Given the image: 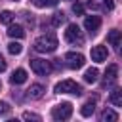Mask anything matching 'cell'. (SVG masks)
Here are the masks:
<instances>
[{
    "label": "cell",
    "instance_id": "cell-1",
    "mask_svg": "<svg viewBox=\"0 0 122 122\" xmlns=\"http://www.w3.org/2000/svg\"><path fill=\"white\" fill-rule=\"evenodd\" d=\"M34 50L40 51V53H50V51H55L57 50V36L53 32L50 34H42L34 40Z\"/></svg>",
    "mask_w": 122,
    "mask_h": 122
},
{
    "label": "cell",
    "instance_id": "cell-2",
    "mask_svg": "<svg viewBox=\"0 0 122 122\" xmlns=\"http://www.w3.org/2000/svg\"><path fill=\"white\" fill-rule=\"evenodd\" d=\"M71 114H72V105H71L69 101L59 103V105H55V107L51 109V118L57 120V122H59V120H69Z\"/></svg>",
    "mask_w": 122,
    "mask_h": 122
},
{
    "label": "cell",
    "instance_id": "cell-3",
    "mask_svg": "<svg viewBox=\"0 0 122 122\" xmlns=\"http://www.w3.org/2000/svg\"><path fill=\"white\" fill-rule=\"evenodd\" d=\"M65 40L69 42V44H84V34H82V30H80V27L78 25H74V23H71V25H67V30H65Z\"/></svg>",
    "mask_w": 122,
    "mask_h": 122
},
{
    "label": "cell",
    "instance_id": "cell-4",
    "mask_svg": "<svg viewBox=\"0 0 122 122\" xmlns=\"http://www.w3.org/2000/svg\"><path fill=\"white\" fill-rule=\"evenodd\" d=\"M53 90H55L57 93H74V95H80V93H82V88H80L74 80H61V82L55 84Z\"/></svg>",
    "mask_w": 122,
    "mask_h": 122
},
{
    "label": "cell",
    "instance_id": "cell-5",
    "mask_svg": "<svg viewBox=\"0 0 122 122\" xmlns=\"http://www.w3.org/2000/svg\"><path fill=\"white\" fill-rule=\"evenodd\" d=\"M30 69H32V72H36L40 76H46L51 72V65L46 59H30Z\"/></svg>",
    "mask_w": 122,
    "mask_h": 122
},
{
    "label": "cell",
    "instance_id": "cell-6",
    "mask_svg": "<svg viewBox=\"0 0 122 122\" xmlns=\"http://www.w3.org/2000/svg\"><path fill=\"white\" fill-rule=\"evenodd\" d=\"M63 59H65V63H67L69 69H80L84 65V55L76 53V51H67Z\"/></svg>",
    "mask_w": 122,
    "mask_h": 122
},
{
    "label": "cell",
    "instance_id": "cell-7",
    "mask_svg": "<svg viewBox=\"0 0 122 122\" xmlns=\"http://www.w3.org/2000/svg\"><path fill=\"white\" fill-rule=\"evenodd\" d=\"M99 27H101V17H99V15H88V17L84 19V29H86L88 32L95 34V32L99 30Z\"/></svg>",
    "mask_w": 122,
    "mask_h": 122
},
{
    "label": "cell",
    "instance_id": "cell-8",
    "mask_svg": "<svg viewBox=\"0 0 122 122\" xmlns=\"http://www.w3.org/2000/svg\"><path fill=\"white\" fill-rule=\"evenodd\" d=\"M107 57H109V50L105 46H93L92 48V59L95 63H103V61H107Z\"/></svg>",
    "mask_w": 122,
    "mask_h": 122
},
{
    "label": "cell",
    "instance_id": "cell-9",
    "mask_svg": "<svg viewBox=\"0 0 122 122\" xmlns=\"http://www.w3.org/2000/svg\"><path fill=\"white\" fill-rule=\"evenodd\" d=\"M116 76H118V67L112 63V65H109L107 71H105V82H103V86L107 88V86L114 84V82H116Z\"/></svg>",
    "mask_w": 122,
    "mask_h": 122
},
{
    "label": "cell",
    "instance_id": "cell-10",
    "mask_svg": "<svg viewBox=\"0 0 122 122\" xmlns=\"http://www.w3.org/2000/svg\"><path fill=\"white\" fill-rule=\"evenodd\" d=\"M8 36H11V38H23V36H25V29H23L21 25L10 23V25H8Z\"/></svg>",
    "mask_w": 122,
    "mask_h": 122
},
{
    "label": "cell",
    "instance_id": "cell-11",
    "mask_svg": "<svg viewBox=\"0 0 122 122\" xmlns=\"http://www.w3.org/2000/svg\"><path fill=\"white\" fill-rule=\"evenodd\" d=\"M10 82H11V84H23V82H27V71H25V69L13 71V74L10 76Z\"/></svg>",
    "mask_w": 122,
    "mask_h": 122
},
{
    "label": "cell",
    "instance_id": "cell-12",
    "mask_svg": "<svg viewBox=\"0 0 122 122\" xmlns=\"http://www.w3.org/2000/svg\"><path fill=\"white\" fill-rule=\"evenodd\" d=\"M27 95H29L30 99H40V97L44 95V86H42V84H32V86L27 90Z\"/></svg>",
    "mask_w": 122,
    "mask_h": 122
},
{
    "label": "cell",
    "instance_id": "cell-13",
    "mask_svg": "<svg viewBox=\"0 0 122 122\" xmlns=\"http://www.w3.org/2000/svg\"><path fill=\"white\" fill-rule=\"evenodd\" d=\"M107 40H109V44H111L116 51L120 50V30H116V29H114V30H111V32L107 34Z\"/></svg>",
    "mask_w": 122,
    "mask_h": 122
},
{
    "label": "cell",
    "instance_id": "cell-14",
    "mask_svg": "<svg viewBox=\"0 0 122 122\" xmlns=\"http://www.w3.org/2000/svg\"><path fill=\"white\" fill-rule=\"evenodd\" d=\"M97 76H99V71H97L95 67H90V69L84 72V82L93 84V82H97Z\"/></svg>",
    "mask_w": 122,
    "mask_h": 122
},
{
    "label": "cell",
    "instance_id": "cell-15",
    "mask_svg": "<svg viewBox=\"0 0 122 122\" xmlns=\"http://www.w3.org/2000/svg\"><path fill=\"white\" fill-rule=\"evenodd\" d=\"M93 111H95V101H86L82 105V109H80V114L82 116H92Z\"/></svg>",
    "mask_w": 122,
    "mask_h": 122
},
{
    "label": "cell",
    "instance_id": "cell-16",
    "mask_svg": "<svg viewBox=\"0 0 122 122\" xmlns=\"http://www.w3.org/2000/svg\"><path fill=\"white\" fill-rule=\"evenodd\" d=\"M114 120H118V114L112 109H105L101 112V122H114Z\"/></svg>",
    "mask_w": 122,
    "mask_h": 122
},
{
    "label": "cell",
    "instance_id": "cell-17",
    "mask_svg": "<svg viewBox=\"0 0 122 122\" xmlns=\"http://www.w3.org/2000/svg\"><path fill=\"white\" fill-rule=\"evenodd\" d=\"M111 103H112L114 107H120V105H122V92H120L118 88H114V90L111 92Z\"/></svg>",
    "mask_w": 122,
    "mask_h": 122
},
{
    "label": "cell",
    "instance_id": "cell-18",
    "mask_svg": "<svg viewBox=\"0 0 122 122\" xmlns=\"http://www.w3.org/2000/svg\"><path fill=\"white\" fill-rule=\"evenodd\" d=\"M8 51H10L11 55H19V53L23 51V46H21L19 42H10V44H8Z\"/></svg>",
    "mask_w": 122,
    "mask_h": 122
},
{
    "label": "cell",
    "instance_id": "cell-19",
    "mask_svg": "<svg viewBox=\"0 0 122 122\" xmlns=\"http://www.w3.org/2000/svg\"><path fill=\"white\" fill-rule=\"evenodd\" d=\"M13 21V13L10 11V10H4L2 13H0V23H4V25H10Z\"/></svg>",
    "mask_w": 122,
    "mask_h": 122
},
{
    "label": "cell",
    "instance_id": "cell-20",
    "mask_svg": "<svg viewBox=\"0 0 122 122\" xmlns=\"http://www.w3.org/2000/svg\"><path fill=\"white\" fill-rule=\"evenodd\" d=\"M63 21H65V13H63V11H61V13H59V11L53 13V17H51V25H53V27H59Z\"/></svg>",
    "mask_w": 122,
    "mask_h": 122
},
{
    "label": "cell",
    "instance_id": "cell-21",
    "mask_svg": "<svg viewBox=\"0 0 122 122\" xmlns=\"http://www.w3.org/2000/svg\"><path fill=\"white\" fill-rule=\"evenodd\" d=\"M11 111V107L6 103V101H0V116H4V114H8Z\"/></svg>",
    "mask_w": 122,
    "mask_h": 122
},
{
    "label": "cell",
    "instance_id": "cell-22",
    "mask_svg": "<svg viewBox=\"0 0 122 122\" xmlns=\"http://www.w3.org/2000/svg\"><path fill=\"white\" fill-rule=\"evenodd\" d=\"M72 11H74L76 15H82V13H84V6H82L80 2H74V4H72Z\"/></svg>",
    "mask_w": 122,
    "mask_h": 122
},
{
    "label": "cell",
    "instance_id": "cell-23",
    "mask_svg": "<svg viewBox=\"0 0 122 122\" xmlns=\"http://www.w3.org/2000/svg\"><path fill=\"white\" fill-rule=\"evenodd\" d=\"M23 118L25 120H40V116L34 114V112H23Z\"/></svg>",
    "mask_w": 122,
    "mask_h": 122
},
{
    "label": "cell",
    "instance_id": "cell-24",
    "mask_svg": "<svg viewBox=\"0 0 122 122\" xmlns=\"http://www.w3.org/2000/svg\"><path fill=\"white\" fill-rule=\"evenodd\" d=\"M59 0H44V8H51V6H57Z\"/></svg>",
    "mask_w": 122,
    "mask_h": 122
},
{
    "label": "cell",
    "instance_id": "cell-25",
    "mask_svg": "<svg viewBox=\"0 0 122 122\" xmlns=\"http://www.w3.org/2000/svg\"><path fill=\"white\" fill-rule=\"evenodd\" d=\"M2 71H6V59H4V55L0 53V72Z\"/></svg>",
    "mask_w": 122,
    "mask_h": 122
},
{
    "label": "cell",
    "instance_id": "cell-26",
    "mask_svg": "<svg viewBox=\"0 0 122 122\" xmlns=\"http://www.w3.org/2000/svg\"><path fill=\"white\" fill-rule=\"evenodd\" d=\"M86 6H88L90 10H97V8H99V6H97L95 2H92V0H88V2H86Z\"/></svg>",
    "mask_w": 122,
    "mask_h": 122
},
{
    "label": "cell",
    "instance_id": "cell-27",
    "mask_svg": "<svg viewBox=\"0 0 122 122\" xmlns=\"http://www.w3.org/2000/svg\"><path fill=\"white\" fill-rule=\"evenodd\" d=\"M103 4L107 6V10H112V8H114V2H112V0H103Z\"/></svg>",
    "mask_w": 122,
    "mask_h": 122
},
{
    "label": "cell",
    "instance_id": "cell-28",
    "mask_svg": "<svg viewBox=\"0 0 122 122\" xmlns=\"http://www.w3.org/2000/svg\"><path fill=\"white\" fill-rule=\"evenodd\" d=\"M32 4H34L36 8H44V0H32Z\"/></svg>",
    "mask_w": 122,
    "mask_h": 122
},
{
    "label": "cell",
    "instance_id": "cell-29",
    "mask_svg": "<svg viewBox=\"0 0 122 122\" xmlns=\"http://www.w3.org/2000/svg\"><path fill=\"white\" fill-rule=\"evenodd\" d=\"M0 88H2V84H0Z\"/></svg>",
    "mask_w": 122,
    "mask_h": 122
}]
</instances>
